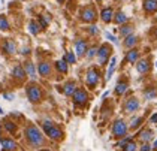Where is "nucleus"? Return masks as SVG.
<instances>
[{"label":"nucleus","instance_id":"nucleus-1","mask_svg":"<svg viewBox=\"0 0 157 151\" xmlns=\"http://www.w3.org/2000/svg\"><path fill=\"white\" fill-rule=\"evenodd\" d=\"M25 136H27L29 142L35 147H39V145L44 144V136H42V133L39 132V129L36 126H29L25 129Z\"/></svg>","mask_w":157,"mask_h":151},{"label":"nucleus","instance_id":"nucleus-2","mask_svg":"<svg viewBox=\"0 0 157 151\" xmlns=\"http://www.w3.org/2000/svg\"><path fill=\"white\" fill-rule=\"evenodd\" d=\"M27 97L32 103H37L42 97V93H40V88L37 85H29L27 87Z\"/></svg>","mask_w":157,"mask_h":151},{"label":"nucleus","instance_id":"nucleus-3","mask_svg":"<svg viewBox=\"0 0 157 151\" xmlns=\"http://www.w3.org/2000/svg\"><path fill=\"white\" fill-rule=\"evenodd\" d=\"M112 133H114V136H117V138L126 136V133H127V126H126V123H124L123 120H117L115 124L112 126Z\"/></svg>","mask_w":157,"mask_h":151},{"label":"nucleus","instance_id":"nucleus-4","mask_svg":"<svg viewBox=\"0 0 157 151\" xmlns=\"http://www.w3.org/2000/svg\"><path fill=\"white\" fill-rule=\"evenodd\" d=\"M85 81H87V85H88L90 88H94V87H96V84L99 82V72H97V70L94 69V68L88 69Z\"/></svg>","mask_w":157,"mask_h":151},{"label":"nucleus","instance_id":"nucleus-5","mask_svg":"<svg viewBox=\"0 0 157 151\" xmlns=\"http://www.w3.org/2000/svg\"><path fill=\"white\" fill-rule=\"evenodd\" d=\"M72 96H73V102L76 105H84L85 102H87V99H88L87 91L82 90V88H76V91H75Z\"/></svg>","mask_w":157,"mask_h":151},{"label":"nucleus","instance_id":"nucleus-6","mask_svg":"<svg viewBox=\"0 0 157 151\" xmlns=\"http://www.w3.org/2000/svg\"><path fill=\"white\" fill-rule=\"evenodd\" d=\"M97 57H99V64H105L109 57V48L108 45H102L97 51Z\"/></svg>","mask_w":157,"mask_h":151},{"label":"nucleus","instance_id":"nucleus-7","mask_svg":"<svg viewBox=\"0 0 157 151\" xmlns=\"http://www.w3.org/2000/svg\"><path fill=\"white\" fill-rule=\"evenodd\" d=\"M0 142H2V147H3L5 151H15L17 150V144H15L12 139H9V138H5V139L2 138Z\"/></svg>","mask_w":157,"mask_h":151},{"label":"nucleus","instance_id":"nucleus-8","mask_svg":"<svg viewBox=\"0 0 157 151\" xmlns=\"http://www.w3.org/2000/svg\"><path fill=\"white\" fill-rule=\"evenodd\" d=\"M47 135H48L51 139H54V141H59L63 138V132H61L59 127H56V126H52V127L49 129L48 132H47Z\"/></svg>","mask_w":157,"mask_h":151},{"label":"nucleus","instance_id":"nucleus-9","mask_svg":"<svg viewBox=\"0 0 157 151\" xmlns=\"http://www.w3.org/2000/svg\"><path fill=\"white\" fill-rule=\"evenodd\" d=\"M75 51H76V56H84L85 51H87V42L82 41V39H79V41H76V44H75Z\"/></svg>","mask_w":157,"mask_h":151},{"label":"nucleus","instance_id":"nucleus-10","mask_svg":"<svg viewBox=\"0 0 157 151\" xmlns=\"http://www.w3.org/2000/svg\"><path fill=\"white\" fill-rule=\"evenodd\" d=\"M3 51H5L6 54H15V51H17V45H15V42L11 41V39H8V41L3 44Z\"/></svg>","mask_w":157,"mask_h":151},{"label":"nucleus","instance_id":"nucleus-11","mask_svg":"<svg viewBox=\"0 0 157 151\" xmlns=\"http://www.w3.org/2000/svg\"><path fill=\"white\" fill-rule=\"evenodd\" d=\"M82 20L87 21V23H93L94 20H96V12L93 11L91 8H88V9H85L82 12Z\"/></svg>","mask_w":157,"mask_h":151},{"label":"nucleus","instance_id":"nucleus-12","mask_svg":"<svg viewBox=\"0 0 157 151\" xmlns=\"http://www.w3.org/2000/svg\"><path fill=\"white\" fill-rule=\"evenodd\" d=\"M24 70L27 73V76H30L32 79H36V69H35V64L32 61H27L24 66Z\"/></svg>","mask_w":157,"mask_h":151},{"label":"nucleus","instance_id":"nucleus-13","mask_svg":"<svg viewBox=\"0 0 157 151\" xmlns=\"http://www.w3.org/2000/svg\"><path fill=\"white\" fill-rule=\"evenodd\" d=\"M138 108H139V102H138L136 99H133V97L126 102V111H127V112H135Z\"/></svg>","mask_w":157,"mask_h":151},{"label":"nucleus","instance_id":"nucleus-14","mask_svg":"<svg viewBox=\"0 0 157 151\" xmlns=\"http://www.w3.org/2000/svg\"><path fill=\"white\" fill-rule=\"evenodd\" d=\"M37 72H39L42 76H48L49 73H51V66H49L48 63H40V64L37 66Z\"/></svg>","mask_w":157,"mask_h":151},{"label":"nucleus","instance_id":"nucleus-15","mask_svg":"<svg viewBox=\"0 0 157 151\" xmlns=\"http://www.w3.org/2000/svg\"><path fill=\"white\" fill-rule=\"evenodd\" d=\"M100 17H102V20L105 21V23H109L111 20H112V17H114V11L111 9V8H105L102 14H100Z\"/></svg>","mask_w":157,"mask_h":151},{"label":"nucleus","instance_id":"nucleus-16","mask_svg":"<svg viewBox=\"0 0 157 151\" xmlns=\"http://www.w3.org/2000/svg\"><path fill=\"white\" fill-rule=\"evenodd\" d=\"M12 73H13V76H15L17 79H24L25 78V70H24V68H21L20 64L13 68Z\"/></svg>","mask_w":157,"mask_h":151},{"label":"nucleus","instance_id":"nucleus-17","mask_svg":"<svg viewBox=\"0 0 157 151\" xmlns=\"http://www.w3.org/2000/svg\"><path fill=\"white\" fill-rule=\"evenodd\" d=\"M136 69L139 73H147L148 69H150V64H148V61L147 60H139L138 61V64H136Z\"/></svg>","mask_w":157,"mask_h":151},{"label":"nucleus","instance_id":"nucleus-18","mask_svg":"<svg viewBox=\"0 0 157 151\" xmlns=\"http://www.w3.org/2000/svg\"><path fill=\"white\" fill-rule=\"evenodd\" d=\"M144 8L147 12H154L157 9V0H145Z\"/></svg>","mask_w":157,"mask_h":151},{"label":"nucleus","instance_id":"nucleus-19","mask_svg":"<svg viewBox=\"0 0 157 151\" xmlns=\"http://www.w3.org/2000/svg\"><path fill=\"white\" fill-rule=\"evenodd\" d=\"M138 57H139V52H138L136 49H130V51L127 52V56H126V60H127L129 63H135V61H138Z\"/></svg>","mask_w":157,"mask_h":151},{"label":"nucleus","instance_id":"nucleus-20","mask_svg":"<svg viewBox=\"0 0 157 151\" xmlns=\"http://www.w3.org/2000/svg\"><path fill=\"white\" fill-rule=\"evenodd\" d=\"M76 91V85H75V82H67L66 85H64V94L66 96H72L73 93Z\"/></svg>","mask_w":157,"mask_h":151},{"label":"nucleus","instance_id":"nucleus-21","mask_svg":"<svg viewBox=\"0 0 157 151\" xmlns=\"http://www.w3.org/2000/svg\"><path fill=\"white\" fill-rule=\"evenodd\" d=\"M139 138H141L142 142L147 144V142H150V141L153 139V132H151V130H142L141 135H139Z\"/></svg>","mask_w":157,"mask_h":151},{"label":"nucleus","instance_id":"nucleus-22","mask_svg":"<svg viewBox=\"0 0 157 151\" xmlns=\"http://www.w3.org/2000/svg\"><path fill=\"white\" fill-rule=\"evenodd\" d=\"M115 63H117V58L112 57L111 58V64H109V69L106 72V81L111 79V76H112V73H114V70H115Z\"/></svg>","mask_w":157,"mask_h":151},{"label":"nucleus","instance_id":"nucleus-23","mask_svg":"<svg viewBox=\"0 0 157 151\" xmlns=\"http://www.w3.org/2000/svg\"><path fill=\"white\" fill-rule=\"evenodd\" d=\"M56 68H57V70L61 72V73H67V63H66L64 60H59V61L56 63Z\"/></svg>","mask_w":157,"mask_h":151},{"label":"nucleus","instance_id":"nucleus-24","mask_svg":"<svg viewBox=\"0 0 157 151\" xmlns=\"http://www.w3.org/2000/svg\"><path fill=\"white\" fill-rule=\"evenodd\" d=\"M126 90H127V82H118L115 87V93L120 94V96L126 93Z\"/></svg>","mask_w":157,"mask_h":151},{"label":"nucleus","instance_id":"nucleus-25","mask_svg":"<svg viewBox=\"0 0 157 151\" xmlns=\"http://www.w3.org/2000/svg\"><path fill=\"white\" fill-rule=\"evenodd\" d=\"M39 29H40V25H39L36 21H32V23L29 24V30H30L32 35H37V33H39Z\"/></svg>","mask_w":157,"mask_h":151},{"label":"nucleus","instance_id":"nucleus-26","mask_svg":"<svg viewBox=\"0 0 157 151\" xmlns=\"http://www.w3.org/2000/svg\"><path fill=\"white\" fill-rule=\"evenodd\" d=\"M135 44H136V36H133V35H129L127 37H126V42H124V45L127 48H132L135 47Z\"/></svg>","mask_w":157,"mask_h":151},{"label":"nucleus","instance_id":"nucleus-27","mask_svg":"<svg viewBox=\"0 0 157 151\" xmlns=\"http://www.w3.org/2000/svg\"><path fill=\"white\" fill-rule=\"evenodd\" d=\"M127 21V17L123 14V12H118L117 15H115V23L117 24H124Z\"/></svg>","mask_w":157,"mask_h":151},{"label":"nucleus","instance_id":"nucleus-28","mask_svg":"<svg viewBox=\"0 0 157 151\" xmlns=\"http://www.w3.org/2000/svg\"><path fill=\"white\" fill-rule=\"evenodd\" d=\"M9 29V23L6 20V17L0 15V30H8Z\"/></svg>","mask_w":157,"mask_h":151},{"label":"nucleus","instance_id":"nucleus-29","mask_svg":"<svg viewBox=\"0 0 157 151\" xmlns=\"http://www.w3.org/2000/svg\"><path fill=\"white\" fill-rule=\"evenodd\" d=\"M120 33H121V36L127 37L129 35H132V27H130V25H123L121 30H120Z\"/></svg>","mask_w":157,"mask_h":151},{"label":"nucleus","instance_id":"nucleus-30","mask_svg":"<svg viewBox=\"0 0 157 151\" xmlns=\"http://www.w3.org/2000/svg\"><path fill=\"white\" fill-rule=\"evenodd\" d=\"M144 96H145V99H147V100H150V99H154V97H156L157 91L154 90V88H151V90H147V91L144 93Z\"/></svg>","mask_w":157,"mask_h":151},{"label":"nucleus","instance_id":"nucleus-31","mask_svg":"<svg viewBox=\"0 0 157 151\" xmlns=\"http://www.w3.org/2000/svg\"><path fill=\"white\" fill-rule=\"evenodd\" d=\"M136 148H138V147H136V144L130 141V142H127V144L123 147V151H136Z\"/></svg>","mask_w":157,"mask_h":151},{"label":"nucleus","instance_id":"nucleus-32","mask_svg":"<svg viewBox=\"0 0 157 151\" xmlns=\"http://www.w3.org/2000/svg\"><path fill=\"white\" fill-rule=\"evenodd\" d=\"M66 63H71V64H73L75 63V60H76V57H75V54L73 52H67L66 56H64V58H63Z\"/></svg>","mask_w":157,"mask_h":151},{"label":"nucleus","instance_id":"nucleus-33","mask_svg":"<svg viewBox=\"0 0 157 151\" xmlns=\"http://www.w3.org/2000/svg\"><path fill=\"white\" fill-rule=\"evenodd\" d=\"M144 120L141 118V117H136V118H133L132 120V123H130V129H136V127H139V124L142 123Z\"/></svg>","mask_w":157,"mask_h":151},{"label":"nucleus","instance_id":"nucleus-34","mask_svg":"<svg viewBox=\"0 0 157 151\" xmlns=\"http://www.w3.org/2000/svg\"><path fill=\"white\" fill-rule=\"evenodd\" d=\"M5 127H6V130H8L9 133H13V132L17 130V126L13 124L12 121H6V123H5Z\"/></svg>","mask_w":157,"mask_h":151},{"label":"nucleus","instance_id":"nucleus-35","mask_svg":"<svg viewBox=\"0 0 157 151\" xmlns=\"http://www.w3.org/2000/svg\"><path fill=\"white\" fill-rule=\"evenodd\" d=\"M97 47H91L88 51H87V58H93L94 56H97Z\"/></svg>","mask_w":157,"mask_h":151},{"label":"nucleus","instance_id":"nucleus-36","mask_svg":"<svg viewBox=\"0 0 157 151\" xmlns=\"http://www.w3.org/2000/svg\"><path fill=\"white\" fill-rule=\"evenodd\" d=\"M48 21H49V18H48V17H47V18L40 17V18H39V25H40L42 29H45V27L48 25Z\"/></svg>","mask_w":157,"mask_h":151},{"label":"nucleus","instance_id":"nucleus-37","mask_svg":"<svg viewBox=\"0 0 157 151\" xmlns=\"http://www.w3.org/2000/svg\"><path fill=\"white\" fill-rule=\"evenodd\" d=\"M105 36H106V39H109V41H112V42H114L115 45L118 44V41H117V37H115V36H112V35H111V33H108V32H106V33H105Z\"/></svg>","mask_w":157,"mask_h":151},{"label":"nucleus","instance_id":"nucleus-38","mask_svg":"<svg viewBox=\"0 0 157 151\" xmlns=\"http://www.w3.org/2000/svg\"><path fill=\"white\" fill-rule=\"evenodd\" d=\"M52 126H54V124H52L51 121H48V120H47V121H44V130H45V132H48Z\"/></svg>","mask_w":157,"mask_h":151},{"label":"nucleus","instance_id":"nucleus-39","mask_svg":"<svg viewBox=\"0 0 157 151\" xmlns=\"http://www.w3.org/2000/svg\"><path fill=\"white\" fill-rule=\"evenodd\" d=\"M141 151H153V147H151V145H148V144H144V145H142V148H141Z\"/></svg>","mask_w":157,"mask_h":151},{"label":"nucleus","instance_id":"nucleus-40","mask_svg":"<svg viewBox=\"0 0 157 151\" xmlns=\"http://www.w3.org/2000/svg\"><path fill=\"white\" fill-rule=\"evenodd\" d=\"M127 142H130V136H127L126 139H123L121 142H118V147H124V145H126Z\"/></svg>","mask_w":157,"mask_h":151},{"label":"nucleus","instance_id":"nucleus-41","mask_svg":"<svg viewBox=\"0 0 157 151\" xmlns=\"http://www.w3.org/2000/svg\"><path fill=\"white\" fill-rule=\"evenodd\" d=\"M3 97H5L6 100H13V97H15V96H13L12 93H5L3 94Z\"/></svg>","mask_w":157,"mask_h":151},{"label":"nucleus","instance_id":"nucleus-42","mask_svg":"<svg viewBox=\"0 0 157 151\" xmlns=\"http://www.w3.org/2000/svg\"><path fill=\"white\" fill-rule=\"evenodd\" d=\"M90 33H91V35H96L97 33V27L96 25H91V27H90Z\"/></svg>","mask_w":157,"mask_h":151},{"label":"nucleus","instance_id":"nucleus-43","mask_svg":"<svg viewBox=\"0 0 157 151\" xmlns=\"http://www.w3.org/2000/svg\"><path fill=\"white\" fill-rule=\"evenodd\" d=\"M150 120H151V123H157V114H153Z\"/></svg>","mask_w":157,"mask_h":151},{"label":"nucleus","instance_id":"nucleus-44","mask_svg":"<svg viewBox=\"0 0 157 151\" xmlns=\"http://www.w3.org/2000/svg\"><path fill=\"white\" fill-rule=\"evenodd\" d=\"M29 52H30V49H29V48H23V52H21V54H29Z\"/></svg>","mask_w":157,"mask_h":151},{"label":"nucleus","instance_id":"nucleus-45","mask_svg":"<svg viewBox=\"0 0 157 151\" xmlns=\"http://www.w3.org/2000/svg\"><path fill=\"white\" fill-rule=\"evenodd\" d=\"M153 150H157V139L154 141V144H153Z\"/></svg>","mask_w":157,"mask_h":151},{"label":"nucleus","instance_id":"nucleus-46","mask_svg":"<svg viewBox=\"0 0 157 151\" xmlns=\"http://www.w3.org/2000/svg\"><path fill=\"white\" fill-rule=\"evenodd\" d=\"M0 114H3V111H2V108H0Z\"/></svg>","mask_w":157,"mask_h":151},{"label":"nucleus","instance_id":"nucleus-47","mask_svg":"<svg viewBox=\"0 0 157 151\" xmlns=\"http://www.w3.org/2000/svg\"><path fill=\"white\" fill-rule=\"evenodd\" d=\"M40 151H49V150H40Z\"/></svg>","mask_w":157,"mask_h":151},{"label":"nucleus","instance_id":"nucleus-48","mask_svg":"<svg viewBox=\"0 0 157 151\" xmlns=\"http://www.w3.org/2000/svg\"><path fill=\"white\" fill-rule=\"evenodd\" d=\"M156 68H157V61H156Z\"/></svg>","mask_w":157,"mask_h":151},{"label":"nucleus","instance_id":"nucleus-49","mask_svg":"<svg viewBox=\"0 0 157 151\" xmlns=\"http://www.w3.org/2000/svg\"><path fill=\"white\" fill-rule=\"evenodd\" d=\"M99 2H100V0H99Z\"/></svg>","mask_w":157,"mask_h":151}]
</instances>
